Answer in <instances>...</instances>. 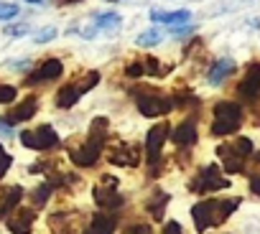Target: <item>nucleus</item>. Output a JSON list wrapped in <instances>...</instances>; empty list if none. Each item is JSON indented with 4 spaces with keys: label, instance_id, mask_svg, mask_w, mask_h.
Wrapping results in <instances>:
<instances>
[{
    "label": "nucleus",
    "instance_id": "nucleus-13",
    "mask_svg": "<svg viewBox=\"0 0 260 234\" xmlns=\"http://www.w3.org/2000/svg\"><path fill=\"white\" fill-rule=\"evenodd\" d=\"M107 161L112 166H127V168H136L141 163V148L136 143H117L110 153Z\"/></svg>",
    "mask_w": 260,
    "mask_h": 234
},
{
    "label": "nucleus",
    "instance_id": "nucleus-15",
    "mask_svg": "<svg viewBox=\"0 0 260 234\" xmlns=\"http://www.w3.org/2000/svg\"><path fill=\"white\" fill-rule=\"evenodd\" d=\"M171 135V140L179 145V150L181 148H191V145H197V117H186V120L181 123V125H176V130L174 133H169Z\"/></svg>",
    "mask_w": 260,
    "mask_h": 234
},
{
    "label": "nucleus",
    "instance_id": "nucleus-23",
    "mask_svg": "<svg viewBox=\"0 0 260 234\" xmlns=\"http://www.w3.org/2000/svg\"><path fill=\"white\" fill-rule=\"evenodd\" d=\"M94 21H97L94 26H97V28H105V31H107V28H117V26H120V16H117V13H97V16H94Z\"/></svg>",
    "mask_w": 260,
    "mask_h": 234
},
{
    "label": "nucleus",
    "instance_id": "nucleus-25",
    "mask_svg": "<svg viewBox=\"0 0 260 234\" xmlns=\"http://www.w3.org/2000/svg\"><path fill=\"white\" fill-rule=\"evenodd\" d=\"M18 97V89L13 84H0V104H11Z\"/></svg>",
    "mask_w": 260,
    "mask_h": 234
},
{
    "label": "nucleus",
    "instance_id": "nucleus-4",
    "mask_svg": "<svg viewBox=\"0 0 260 234\" xmlns=\"http://www.w3.org/2000/svg\"><path fill=\"white\" fill-rule=\"evenodd\" d=\"M242 125V107L237 102H217L214 104V117H212V135L224 138L237 133Z\"/></svg>",
    "mask_w": 260,
    "mask_h": 234
},
{
    "label": "nucleus",
    "instance_id": "nucleus-37",
    "mask_svg": "<svg viewBox=\"0 0 260 234\" xmlns=\"http://www.w3.org/2000/svg\"><path fill=\"white\" fill-rule=\"evenodd\" d=\"M74 3H79V0H59V6H74Z\"/></svg>",
    "mask_w": 260,
    "mask_h": 234
},
{
    "label": "nucleus",
    "instance_id": "nucleus-17",
    "mask_svg": "<svg viewBox=\"0 0 260 234\" xmlns=\"http://www.w3.org/2000/svg\"><path fill=\"white\" fill-rule=\"evenodd\" d=\"M235 71V61L232 59H219V61H214L212 64V69H209V74H207V79H209V84L212 87H219L230 74Z\"/></svg>",
    "mask_w": 260,
    "mask_h": 234
},
{
    "label": "nucleus",
    "instance_id": "nucleus-3",
    "mask_svg": "<svg viewBox=\"0 0 260 234\" xmlns=\"http://www.w3.org/2000/svg\"><path fill=\"white\" fill-rule=\"evenodd\" d=\"M240 199H227V201H202L191 209V216H194V224L199 231L209 229V226H217L222 224L235 209H237Z\"/></svg>",
    "mask_w": 260,
    "mask_h": 234
},
{
    "label": "nucleus",
    "instance_id": "nucleus-35",
    "mask_svg": "<svg viewBox=\"0 0 260 234\" xmlns=\"http://www.w3.org/2000/svg\"><path fill=\"white\" fill-rule=\"evenodd\" d=\"M28 66H31V61H11V69H16V71H18V69L26 71Z\"/></svg>",
    "mask_w": 260,
    "mask_h": 234
},
{
    "label": "nucleus",
    "instance_id": "nucleus-16",
    "mask_svg": "<svg viewBox=\"0 0 260 234\" xmlns=\"http://www.w3.org/2000/svg\"><path fill=\"white\" fill-rule=\"evenodd\" d=\"M189 18H191V13H189L186 8H181V11H171V13H164V11H151V21H156V23H166V26H171V28L184 26Z\"/></svg>",
    "mask_w": 260,
    "mask_h": 234
},
{
    "label": "nucleus",
    "instance_id": "nucleus-24",
    "mask_svg": "<svg viewBox=\"0 0 260 234\" xmlns=\"http://www.w3.org/2000/svg\"><path fill=\"white\" fill-rule=\"evenodd\" d=\"M164 41V36L156 31V28H151V31H143L138 38H136V44L138 46H156V44H161Z\"/></svg>",
    "mask_w": 260,
    "mask_h": 234
},
{
    "label": "nucleus",
    "instance_id": "nucleus-38",
    "mask_svg": "<svg viewBox=\"0 0 260 234\" xmlns=\"http://www.w3.org/2000/svg\"><path fill=\"white\" fill-rule=\"evenodd\" d=\"M26 3H31V6H39V3H44V0H26Z\"/></svg>",
    "mask_w": 260,
    "mask_h": 234
},
{
    "label": "nucleus",
    "instance_id": "nucleus-22",
    "mask_svg": "<svg viewBox=\"0 0 260 234\" xmlns=\"http://www.w3.org/2000/svg\"><path fill=\"white\" fill-rule=\"evenodd\" d=\"M166 201H169V193H164V191H156L153 193V199H151V214L156 216V219H161L164 216V209H166Z\"/></svg>",
    "mask_w": 260,
    "mask_h": 234
},
{
    "label": "nucleus",
    "instance_id": "nucleus-39",
    "mask_svg": "<svg viewBox=\"0 0 260 234\" xmlns=\"http://www.w3.org/2000/svg\"><path fill=\"white\" fill-rule=\"evenodd\" d=\"M105 3H117V0H105Z\"/></svg>",
    "mask_w": 260,
    "mask_h": 234
},
{
    "label": "nucleus",
    "instance_id": "nucleus-21",
    "mask_svg": "<svg viewBox=\"0 0 260 234\" xmlns=\"http://www.w3.org/2000/svg\"><path fill=\"white\" fill-rule=\"evenodd\" d=\"M141 64H143V74H148V76H166L171 71V64L161 66V61L153 59V56H143Z\"/></svg>",
    "mask_w": 260,
    "mask_h": 234
},
{
    "label": "nucleus",
    "instance_id": "nucleus-10",
    "mask_svg": "<svg viewBox=\"0 0 260 234\" xmlns=\"http://www.w3.org/2000/svg\"><path fill=\"white\" fill-rule=\"evenodd\" d=\"M120 181L115 176H102L94 186V201L100 204V209H120L122 206V196L117 191Z\"/></svg>",
    "mask_w": 260,
    "mask_h": 234
},
{
    "label": "nucleus",
    "instance_id": "nucleus-29",
    "mask_svg": "<svg viewBox=\"0 0 260 234\" xmlns=\"http://www.w3.org/2000/svg\"><path fill=\"white\" fill-rule=\"evenodd\" d=\"M125 76H130V79L143 76V64H141V59H138V61H130V64L125 66Z\"/></svg>",
    "mask_w": 260,
    "mask_h": 234
},
{
    "label": "nucleus",
    "instance_id": "nucleus-12",
    "mask_svg": "<svg viewBox=\"0 0 260 234\" xmlns=\"http://www.w3.org/2000/svg\"><path fill=\"white\" fill-rule=\"evenodd\" d=\"M237 97L242 102H257L260 99V64H250L242 82L237 84Z\"/></svg>",
    "mask_w": 260,
    "mask_h": 234
},
{
    "label": "nucleus",
    "instance_id": "nucleus-32",
    "mask_svg": "<svg viewBox=\"0 0 260 234\" xmlns=\"http://www.w3.org/2000/svg\"><path fill=\"white\" fill-rule=\"evenodd\" d=\"M125 234H151V226H146V224H133Z\"/></svg>",
    "mask_w": 260,
    "mask_h": 234
},
{
    "label": "nucleus",
    "instance_id": "nucleus-30",
    "mask_svg": "<svg viewBox=\"0 0 260 234\" xmlns=\"http://www.w3.org/2000/svg\"><path fill=\"white\" fill-rule=\"evenodd\" d=\"M49 193H51V186H49V183H44L41 188H36V191H34V201H36V204H44V201L49 199Z\"/></svg>",
    "mask_w": 260,
    "mask_h": 234
},
{
    "label": "nucleus",
    "instance_id": "nucleus-5",
    "mask_svg": "<svg viewBox=\"0 0 260 234\" xmlns=\"http://www.w3.org/2000/svg\"><path fill=\"white\" fill-rule=\"evenodd\" d=\"M171 128L166 123H158L148 130L146 135V158H148V173L156 178L161 173V163H164V145L169 140Z\"/></svg>",
    "mask_w": 260,
    "mask_h": 234
},
{
    "label": "nucleus",
    "instance_id": "nucleus-19",
    "mask_svg": "<svg viewBox=\"0 0 260 234\" xmlns=\"http://www.w3.org/2000/svg\"><path fill=\"white\" fill-rule=\"evenodd\" d=\"M34 216H36L34 209H18V216L11 219V231L13 234H28L31 224H34Z\"/></svg>",
    "mask_w": 260,
    "mask_h": 234
},
{
    "label": "nucleus",
    "instance_id": "nucleus-33",
    "mask_svg": "<svg viewBox=\"0 0 260 234\" xmlns=\"http://www.w3.org/2000/svg\"><path fill=\"white\" fill-rule=\"evenodd\" d=\"M250 191L260 196V173H255V176H250Z\"/></svg>",
    "mask_w": 260,
    "mask_h": 234
},
{
    "label": "nucleus",
    "instance_id": "nucleus-9",
    "mask_svg": "<svg viewBox=\"0 0 260 234\" xmlns=\"http://www.w3.org/2000/svg\"><path fill=\"white\" fill-rule=\"evenodd\" d=\"M230 186V181L222 176V171H219V166H214V163H209V166H204L199 173H197V178L191 181V191H197V193H209V191H219V188H227Z\"/></svg>",
    "mask_w": 260,
    "mask_h": 234
},
{
    "label": "nucleus",
    "instance_id": "nucleus-26",
    "mask_svg": "<svg viewBox=\"0 0 260 234\" xmlns=\"http://www.w3.org/2000/svg\"><path fill=\"white\" fill-rule=\"evenodd\" d=\"M13 166V158H11V153L6 150V145L0 143V178H3L6 173H8V168Z\"/></svg>",
    "mask_w": 260,
    "mask_h": 234
},
{
    "label": "nucleus",
    "instance_id": "nucleus-18",
    "mask_svg": "<svg viewBox=\"0 0 260 234\" xmlns=\"http://www.w3.org/2000/svg\"><path fill=\"white\" fill-rule=\"evenodd\" d=\"M21 196H23V188L21 186H11V188L3 191V199H0V219L8 216V211H13L18 206Z\"/></svg>",
    "mask_w": 260,
    "mask_h": 234
},
{
    "label": "nucleus",
    "instance_id": "nucleus-11",
    "mask_svg": "<svg viewBox=\"0 0 260 234\" xmlns=\"http://www.w3.org/2000/svg\"><path fill=\"white\" fill-rule=\"evenodd\" d=\"M64 74V64H61V59H46V61H41L28 76H26V87H36V84H46V82H54V79H59Z\"/></svg>",
    "mask_w": 260,
    "mask_h": 234
},
{
    "label": "nucleus",
    "instance_id": "nucleus-8",
    "mask_svg": "<svg viewBox=\"0 0 260 234\" xmlns=\"http://www.w3.org/2000/svg\"><path fill=\"white\" fill-rule=\"evenodd\" d=\"M21 143L31 150H54L61 145V138L59 133L51 128V125H39L34 130H23L21 133Z\"/></svg>",
    "mask_w": 260,
    "mask_h": 234
},
{
    "label": "nucleus",
    "instance_id": "nucleus-36",
    "mask_svg": "<svg viewBox=\"0 0 260 234\" xmlns=\"http://www.w3.org/2000/svg\"><path fill=\"white\" fill-rule=\"evenodd\" d=\"M0 133H3V135H11V125H6L3 120H0Z\"/></svg>",
    "mask_w": 260,
    "mask_h": 234
},
{
    "label": "nucleus",
    "instance_id": "nucleus-20",
    "mask_svg": "<svg viewBox=\"0 0 260 234\" xmlns=\"http://www.w3.org/2000/svg\"><path fill=\"white\" fill-rule=\"evenodd\" d=\"M112 231H115V216L97 214V216L89 221V226H87L84 234H112Z\"/></svg>",
    "mask_w": 260,
    "mask_h": 234
},
{
    "label": "nucleus",
    "instance_id": "nucleus-27",
    "mask_svg": "<svg viewBox=\"0 0 260 234\" xmlns=\"http://www.w3.org/2000/svg\"><path fill=\"white\" fill-rule=\"evenodd\" d=\"M18 16V6L16 3H0V21H11Z\"/></svg>",
    "mask_w": 260,
    "mask_h": 234
},
{
    "label": "nucleus",
    "instance_id": "nucleus-6",
    "mask_svg": "<svg viewBox=\"0 0 260 234\" xmlns=\"http://www.w3.org/2000/svg\"><path fill=\"white\" fill-rule=\"evenodd\" d=\"M217 155L222 158V166L227 173H240L245 161L252 155V140L250 138H237L235 143H222L217 148Z\"/></svg>",
    "mask_w": 260,
    "mask_h": 234
},
{
    "label": "nucleus",
    "instance_id": "nucleus-28",
    "mask_svg": "<svg viewBox=\"0 0 260 234\" xmlns=\"http://www.w3.org/2000/svg\"><path fill=\"white\" fill-rule=\"evenodd\" d=\"M56 33H59V31H56L54 26H49V28H41V31L34 36V41H36V44H49L51 38H56Z\"/></svg>",
    "mask_w": 260,
    "mask_h": 234
},
{
    "label": "nucleus",
    "instance_id": "nucleus-14",
    "mask_svg": "<svg viewBox=\"0 0 260 234\" xmlns=\"http://www.w3.org/2000/svg\"><path fill=\"white\" fill-rule=\"evenodd\" d=\"M36 109H39V99L34 97V94H28L21 104H16L8 114H3L0 120H3L6 125H18V123H28V120H34V114H36Z\"/></svg>",
    "mask_w": 260,
    "mask_h": 234
},
{
    "label": "nucleus",
    "instance_id": "nucleus-7",
    "mask_svg": "<svg viewBox=\"0 0 260 234\" xmlns=\"http://www.w3.org/2000/svg\"><path fill=\"white\" fill-rule=\"evenodd\" d=\"M136 97V107L143 117H164L169 114L176 104H174V97H166V94H156V92H133Z\"/></svg>",
    "mask_w": 260,
    "mask_h": 234
},
{
    "label": "nucleus",
    "instance_id": "nucleus-2",
    "mask_svg": "<svg viewBox=\"0 0 260 234\" xmlns=\"http://www.w3.org/2000/svg\"><path fill=\"white\" fill-rule=\"evenodd\" d=\"M97 84H100V71H97V69L82 71V74H77L74 79H69L67 84L59 87V92L54 94V102H56L59 109H72V107L79 102V97H84V94H87L89 89H94Z\"/></svg>",
    "mask_w": 260,
    "mask_h": 234
},
{
    "label": "nucleus",
    "instance_id": "nucleus-31",
    "mask_svg": "<svg viewBox=\"0 0 260 234\" xmlns=\"http://www.w3.org/2000/svg\"><path fill=\"white\" fill-rule=\"evenodd\" d=\"M6 33H8V36H23V33H28V26H26V23H21V26H8Z\"/></svg>",
    "mask_w": 260,
    "mask_h": 234
},
{
    "label": "nucleus",
    "instance_id": "nucleus-1",
    "mask_svg": "<svg viewBox=\"0 0 260 234\" xmlns=\"http://www.w3.org/2000/svg\"><path fill=\"white\" fill-rule=\"evenodd\" d=\"M107 138H110V120L107 117H94L89 125V133H87V140L79 148L69 150L72 163L79 168H92L100 161V155L107 145Z\"/></svg>",
    "mask_w": 260,
    "mask_h": 234
},
{
    "label": "nucleus",
    "instance_id": "nucleus-34",
    "mask_svg": "<svg viewBox=\"0 0 260 234\" xmlns=\"http://www.w3.org/2000/svg\"><path fill=\"white\" fill-rule=\"evenodd\" d=\"M164 234H184V231H181V226H179L176 221H169V224L164 226Z\"/></svg>",
    "mask_w": 260,
    "mask_h": 234
}]
</instances>
